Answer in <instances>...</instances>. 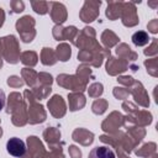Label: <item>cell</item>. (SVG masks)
Masks as SVG:
<instances>
[{
    "label": "cell",
    "mask_w": 158,
    "mask_h": 158,
    "mask_svg": "<svg viewBox=\"0 0 158 158\" xmlns=\"http://www.w3.org/2000/svg\"><path fill=\"white\" fill-rule=\"evenodd\" d=\"M6 149H7L9 154L19 158L25 154L26 146H25V142L22 139H20L19 137H12L6 142Z\"/></svg>",
    "instance_id": "cell-1"
},
{
    "label": "cell",
    "mask_w": 158,
    "mask_h": 158,
    "mask_svg": "<svg viewBox=\"0 0 158 158\" xmlns=\"http://www.w3.org/2000/svg\"><path fill=\"white\" fill-rule=\"evenodd\" d=\"M148 41H149V38H148L146 32H136L132 36V42L136 46H144L148 43Z\"/></svg>",
    "instance_id": "cell-3"
},
{
    "label": "cell",
    "mask_w": 158,
    "mask_h": 158,
    "mask_svg": "<svg viewBox=\"0 0 158 158\" xmlns=\"http://www.w3.org/2000/svg\"><path fill=\"white\" fill-rule=\"evenodd\" d=\"M5 100H6V96H5V93H4V90L0 88V111L4 109V106H5Z\"/></svg>",
    "instance_id": "cell-4"
},
{
    "label": "cell",
    "mask_w": 158,
    "mask_h": 158,
    "mask_svg": "<svg viewBox=\"0 0 158 158\" xmlns=\"http://www.w3.org/2000/svg\"><path fill=\"white\" fill-rule=\"evenodd\" d=\"M88 158H116V157L114 151L107 146H98L90 151Z\"/></svg>",
    "instance_id": "cell-2"
}]
</instances>
